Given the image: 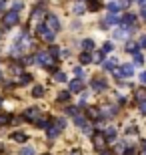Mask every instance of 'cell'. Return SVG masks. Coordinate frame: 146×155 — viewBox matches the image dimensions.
<instances>
[{
    "label": "cell",
    "mask_w": 146,
    "mask_h": 155,
    "mask_svg": "<svg viewBox=\"0 0 146 155\" xmlns=\"http://www.w3.org/2000/svg\"><path fill=\"white\" fill-rule=\"evenodd\" d=\"M124 155H136V151L134 149H126V151H124Z\"/></svg>",
    "instance_id": "ab89813d"
},
{
    "label": "cell",
    "mask_w": 146,
    "mask_h": 155,
    "mask_svg": "<svg viewBox=\"0 0 146 155\" xmlns=\"http://www.w3.org/2000/svg\"><path fill=\"white\" fill-rule=\"evenodd\" d=\"M126 51L128 52H136L138 51V45H136V42H128V45H126Z\"/></svg>",
    "instance_id": "f1b7e54d"
},
{
    "label": "cell",
    "mask_w": 146,
    "mask_h": 155,
    "mask_svg": "<svg viewBox=\"0 0 146 155\" xmlns=\"http://www.w3.org/2000/svg\"><path fill=\"white\" fill-rule=\"evenodd\" d=\"M68 97H70V93H60V95H58V101H66Z\"/></svg>",
    "instance_id": "74e56055"
},
{
    "label": "cell",
    "mask_w": 146,
    "mask_h": 155,
    "mask_svg": "<svg viewBox=\"0 0 146 155\" xmlns=\"http://www.w3.org/2000/svg\"><path fill=\"white\" fill-rule=\"evenodd\" d=\"M0 107H2V99H0Z\"/></svg>",
    "instance_id": "681fc988"
},
{
    "label": "cell",
    "mask_w": 146,
    "mask_h": 155,
    "mask_svg": "<svg viewBox=\"0 0 146 155\" xmlns=\"http://www.w3.org/2000/svg\"><path fill=\"white\" fill-rule=\"evenodd\" d=\"M18 12H12V10H8V12H4V16H2V24L4 26H14V24H18Z\"/></svg>",
    "instance_id": "277c9868"
},
{
    "label": "cell",
    "mask_w": 146,
    "mask_h": 155,
    "mask_svg": "<svg viewBox=\"0 0 146 155\" xmlns=\"http://www.w3.org/2000/svg\"><path fill=\"white\" fill-rule=\"evenodd\" d=\"M142 147H144V149H146V139H144V141H142Z\"/></svg>",
    "instance_id": "c3c4849f"
},
{
    "label": "cell",
    "mask_w": 146,
    "mask_h": 155,
    "mask_svg": "<svg viewBox=\"0 0 146 155\" xmlns=\"http://www.w3.org/2000/svg\"><path fill=\"white\" fill-rule=\"evenodd\" d=\"M46 28L52 30V32H58L60 30V22H58L56 16H46Z\"/></svg>",
    "instance_id": "5b68a950"
},
{
    "label": "cell",
    "mask_w": 146,
    "mask_h": 155,
    "mask_svg": "<svg viewBox=\"0 0 146 155\" xmlns=\"http://www.w3.org/2000/svg\"><path fill=\"white\" fill-rule=\"evenodd\" d=\"M140 16H142V20H146V8H142V12H140Z\"/></svg>",
    "instance_id": "b9f144b4"
},
{
    "label": "cell",
    "mask_w": 146,
    "mask_h": 155,
    "mask_svg": "<svg viewBox=\"0 0 146 155\" xmlns=\"http://www.w3.org/2000/svg\"><path fill=\"white\" fill-rule=\"evenodd\" d=\"M118 22H120V26H122V28L130 30V28H132V22H134V14H124Z\"/></svg>",
    "instance_id": "8992f818"
},
{
    "label": "cell",
    "mask_w": 146,
    "mask_h": 155,
    "mask_svg": "<svg viewBox=\"0 0 146 155\" xmlns=\"http://www.w3.org/2000/svg\"><path fill=\"white\" fill-rule=\"evenodd\" d=\"M50 57H54V58H60V48L58 46H50V52H48Z\"/></svg>",
    "instance_id": "cb8c5ba5"
},
{
    "label": "cell",
    "mask_w": 146,
    "mask_h": 155,
    "mask_svg": "<svg viewBox=\"0 0 146 155\" xmlns=\"http://www.w3.org/2000/svg\"><path fill=\"white\" fill-rule=\"evenodd\" d=\"M140 111H142V113H146V103H140Z\"/></svg>",
    "instance_id": "f6af8a7d"
},
{
    "label": "cell",
    "mask_w": 146,
    "mask_h": 155,
    "mask_svg": "<svg viewBox=\"0 0 146 155\" xmlns=\"http://www.w3.org/2000/svg\"><path fill=\"white\" fill-rule=\"evenodd\" d=\"M4 8H6V2H4V0H0V10H4Z\"/></svg>",
    "instance_id": "7bdbcfd3"
},
{
    "label": "cell",
    "mask_w": 146,
    "mask_h": 155,
    "mask_svg": "<svg viewBox=\"0 0 146 155\" xmlns=\"http://www.w3.org/2000/svg\"><path fill=\"white\" fill-rule=\"evenodd\" d=\"M104 143H106V139H104V135H102V133L94 137V147H96V149L102 151V149H104Z\"/></svg>",
    "instance_id": "7c38bea8"
},
{
    "label": "cell",
    "mask_w": 146,
    "mask_h": 155,
    "mask_svg": "<svg viewBox=\"0 0 146 155\" xmlns=\"http://www.w3.org/2000/svg\"><path fill=\"white\" fill-rule=\"evenodd\" d=\"M74 75H76V79H82V75H84V73H82V69H80V67H76V69H74Z\"/></svg>",
    "instance_id": "8d00e7d4"
},
{
    "label": "cell",
    "mask_w": 146,
    "mask_h": 155,
    "mask_svg": "<svg viewBox=\"0 0 146 155\" xmlns=\"http://www.w3.org/2000/svg\"><path fill=\"white\" fill-rule=\"evenodd\" d=\"M66 113H68V115H72V117H76V115H78V107H68Z\"/></svg>",
    "instance_id": "4dcf8cb0"
},
{
    "label": "cell",
    "mask_w": 146,
    "mask_h": 155,
    "mask_svg": "<svg viewBox=\"0 0 146 155\" xmlns=\"http://www.w3.org/2000/svg\"><path fill=\"white\" fill-rule=\"evenodd\" d=\"M124 151H126L124 143H116V145H114V153H116V155H124Z\"/></svg>",
    "instance_id": "7402d4cb"
},
{
    "label": "cell",
    "mask_w": 146,
    "mask_h": 155,
    "mask_svg": "<svg viewBox=\"0 0 146 155\" xmlns=\"http://www.w3.org/2000/svg\"><path fill=\"white\" fill-rule=\"evenodd\" d=\"M138 2H142V0H138Z\"/></svg>",
    "instance_id": "816d5d0a"
},
{
    "label": "cell",
    "mask_w": 146,
    "mask_h": 155,
    "mask_svg": "<svg viewBox=\"0 0 146 155\" xmlns=\"http://www.w3.org/2000/svg\"><path fill=\"white\" fill-rule=\"evenodd\" d=\"M104 69H108V71H114V61H106V63H104Z\"/></svg>",
    "instance_id": "d590c367"
},
{
    "label": "cell",
    "mask_w": 146,
    "mask_h": 155,
    "mask_svg": "<svg viewBox=\"0 0 146 155\" xmlns=\"http://www.w3.org/2000/svg\"><path fill=\"white\" fill-rule=\"evenodd\" d=\"M20 155H36V151L32 147H24V149H20Z\"/></svg>",
    "instance_id": "4316f807"
},
{
    "label": "cell",
    "mask_w": 146,
    "mask_h": 155,
    "mask_svg": "<svg viewBox=\"0 0 146 155\" xmlns=\"http://www.w3.org/2000/svg\"><path fill=\"white\" fill-rule=\"evenodd\" d=\"M144 155H146V153H144Z\"/></svg>",
    "instance_id": "11a10c76"
},
{
    "label": "cell",
    "mask_w": 146,
    "mask_h": 155,
    "mask_svg": "<svg viewBox=\"0 0 146 155\" xmlns=\"http://www.w3.org/2000/svg\"><path fill=\"white\" fill-rule=\"evenodd\" d=\"M114 22H118V18L114 16V14H110V16L106 18V24H104V26H108V24H114Z\"/></svg>",
    "instance_id": "d6a6232c"
},
{
    "label": "cell",
    "mask_w": 146,
    "mask_h": 155,
    "mask_svg": "<svg viewBox=\"0 0 146 155\" xmlns=\"http://www.w3.org/2000/svg\"><path fill=\"white\" fill-rule=\"evenodd\" d=\"M64 127H66V121H64V119H54L50 125H48V129H46V131H48V137H50V139L58 137Z\"/></svg>",
    "instance_id": "6da1fadb"
},
{
    "label": "cell",
    "mask_w": 146,
    "mask_h": 155,
    "mask_svg": "<svg viewBox=\"0 0 146 155\" xmlns=\"http://www.w3.org/2000/svg\"><path fill=\"white\" fill-rule=\"evenodd\" d=\"M140 81H142V83L146 85V73H142V75H140Z\"/></svg>",
    "instance_id": "ee69618b"
},
{
    "label": "cell",
    "mask_w": 146,
    "mask_h": 155,
    "mask_svg": "<svg viewBox=\"0 0 146 155\" xmlns=\"http://www.w3.org/2000/svg\"><path fill=\"white\" fill-rule=\"evenodd\" d=\"M22 119H26V121H36V119H38V109H36V107L26 109V111H24V115H22Z\"/></svg>",
    "instance_id": "9c48e42d"
},
{
    "label": "cell",
    "mask_w": 146,
    "mask_h": 155,
    "mask_svg": "<svg viewBox=\"0 0 146 155\" xmlns=\"http://www.w3.org/2000/svg\"><path fill=\"white\" fill-rule=\"evenodd\" d=\"M80 63H82V64H90V63H92V57H90L88 52L82 51V54H80Z\"/></svg>",
    "instance_id": "ac0fdd59"
},
{
    "label": "cell",
    "mask_w": 146,
    "mask_h": 155,
    "mask_svg": "<svg viewBox=\"0 0 146 155\" xmlns=\"http://www.w3.org/2000/svg\"><path fill=\"white\" fill-rule=\"evenodd\" d=\"M112 48H114V45H112V42H106V45L102 46V52H110Z\"/></svg>",
    "instance_id": "836d02e7"
},
{
    "label": "cell",
    "mask_w": 146,
    "mask_h": 155,
    "mask_svg": "<svg viewBox=\"0 0 146 155\" xmlns=\"http://www.w3.org/2000/svg\"><path fill=\"white\" fill-rule=\"evenodd\" d=\"M68 89H70V93H80L84 89V83H82V79H74L68 83Z\"/></svg>",
    "instance_id": "52a82bcc"
},
{
    "label": "cell",
    "mask_w": 146,
    "mask_h": 155,
    "mask_svg": "<svg viewBox=\"0 0 146 155\" xmlns=\"http://www.w3.org/2000/svg\"><path fill=\"white\" fill-rule=\"evenodd\" d=\"M36 32L40 35V38L44 40V42H50V45H52V40H54V32L46 28V24H38V26H36Z\"/></svg>",
    "instance_id": "3957f363"
},
{
    "label": "cell",
    "mask_w": 146,
    "mask_h": 155,
    "mask_svg": "<svg viewBox=\"0 0 146 155\" xmlns=\"http://www.w3.org/2000/svg\"><path fill=\"white\" fill-rule=\"evenodd\" d=\"M86 119H100V109L98 107H88L86 109Z\"/></svg>",
    "instance_id": "8fae6325"
},
{
    "label": "cell",
    "mask_w": 146,
    "mask_h": 155,
    "mask_svg": "<svg viewBox=\"0 0 146 155\" xmlns=\"http://www.w3.org/2000/svg\"><path fill=\"white\" fill-rule=\"evenodd\" d=\"M142 63H144V57L140 52H134V64H142Z\"/></svg>",
    "instance_id": "f546056e"
},
{
    "label": "cell",
    "mask_w": 146,
    "mask_h": 155,
    "mask_svg": "<svg viewBox=\"0 0 146 155\" xmlns=\"http://www.w3.org/2000/svg\"><path fill=\"white\" fill-rule=\"evenodd\" d=\"M12 139H14V141H18V143H24V141L28 139V135H26V133H22V131H16V133H12Z\"/></svg>",
    "instance_id": "4fadbf2b"
},
{
    "label": "cell",
    "mask_w": 146,
    "mask_h": 155,
    "mask_svg": "<svg viewBox=\"0 0 146 155\" xmlns=\"http://www.w3.org/2000/svg\"><path fill=\"white\" fill-rule=\"evenodd\" d=\"M140 46H146V35H144V36L140 38Z\"/></svg>",
    "instance_id": "60d3db41"
},
{
    "label": "cell",
    "mask_w": 146,
    "mask_h": 155,
    "mask_svg": "<svg viewBox=\"0 0 146 155\" xmlns=\"http://www.w3.org/2000/svg\"><path fill=\"white\" fill-rule=\"evenodd\" d=\"M92 89H94V91H104V89H106V81L100 79V77L92 79Z\"/></svg>",
    "instance_id": "30bf717a"
},
{
    "label": "cell",
    "mask_w": 146,
    "mask_h": 155,
    "mask_svg": "<svg viewBox=\"0 0 146 155\" xmlns=\"http://www.w3.org/2000/svg\"><path fill=\"white\" fill-rule=\"evenodd\" d=\"M32 97H44V89H42V87H40V85H36V87H34V89H32Z\"/></svg>",
    "instance_id": "e0dca14e"
},
{
    "label": "cell",
    "mask_w": 146,
    "mask_h": 155,
    "mask_svg": "<svg viewBox=\"0 0 146 155\" xmlns=\"http://www.w3.org/2000/svg\"><path fill=\"white\" fill-rule=\"evenodd\" d=\"M134 101L136 103H146V87H138L134 91Z\"/></svg>",
    "instance_id": "ba28073f"
},
{
    "label": "cell",
    "mask_w": 146,
    "mask_h": 155,
    "mask_svg": "<svg viewBox=\"0 0 146 155\" xmlns=\"http://www.w3.org/2000/svg\"><path fill=\"white\" fill-rule=\"evenodd\" d=\"M120 8H122L120 2H110V4H108V10H110V12H118Z\"/></svg>",
    "instance_id": "603a6c76"
},
{
    "label": "cell",
    "mask_w": 146,
    "mask_h": 155,
    "mask_svg": "<svg viewBox=\"0 0 146 155\" xmlns=\"http://www.w3.org/2000/svg\"><path fill=\"white\" fill-rule=\"evenodd\" d=\"M72 155H80V151H78V149H74V151H72Z\"/></svg>",
    "instance_id": "7dc6e473"
},
{
    "label": "cell",
    "mask_w": 146,
    "mask_h": 155,
    "mask_svg": "<svg viewBox=\"0 0 146 155\" xmlns=\"http://www.w3.org/2000/svg\"><path fill=\"white\" fill-rule=\"evenodd\" d=\"M128 36V30H118L116 32V38H126Z\"/></svg>",
    "instance_id": "e575fe53"
},
{
    "label": "cell",
    "mask_w": 146,
    "mask_h": 155,
    "mask_svg": "<svg viewBox=\"0 0 146 155\" xmlns=\"http://www.w3.org/2000/svg\"><path fill=\"white\" fill-rule=\"evenodd\" d=\"M54 81H56V83H64V81H66V75H64L62 71H54Z\"/></svg>",
    "instance_id": "ffe728a7"
},
{
    "label": "cell",
    "mask_w": 146,
    "mask_h": 155,
    "mask_svg": "<svg viewBox=\"0 0 146 155\" xmlns=\"http://www.w3.org/2000/svg\"><path fill=\"white\" fill-rule=\"evenodd\" d=\"M132 75H134V67L130 63L122 64L120 69H114V77H116V79H128V77H132Z\"/></svg>",
    "instance_id": "7a4b0ae2"
},
{
    "label": "cell",
    "mask_w": 146,
    "mask_h": 155,
    "mask_svg": "<svg viewBox=\"0 0 146 155\" xmlns=\"http://www.w3.org/2000/svg\"><path fill=\"white\" fill-rule=\"evenodd\" d=\"M4 123H8V117H6V115H0V125H4Z\"/></svg>",
    "instance_id": "f35d334b"
},
{
    "label": "cell",
    "mask_w": 146,
    "mask_h": 155,
    "mask_svg": "<svg viewBox=\"0 0 146 155\" xmlns=\"http://www.w3.org/2000/svg\"><path fill=\"white\" fill-rule=\"evenodd\" d=\"M74 121H76V125H78V127L86 129V121H88L86 117H82V115H76V117H74Z\"/></svg>",
    "instance_id": "2e32d148"
},
{
    "label": "cell",
    "mask_w": 146,
    "mask_h": 155,
    "mask_svg": "<svg viewBox=\"0 0 146 155\" xmlns=\"http://www.w3.org/2000/svg\"><path fill=\"white\" fill-rule=\"evenodd\" d=\"M128 2H130V0H128Z\"/></svg>",
    "instance_id": "db71d44e"
},
{
    "label": "cell",
    "mask_w": 146,
    "mask_h": 155,
    "mask_svg": "<svg viewBox=\"0 0 146 155\" xmlns=\"http://www.w3.org/2000/svg\"><path fill=\"white\" fill-rule=\"evenodd\" d=\"M84 8H86L84 4H76V6H74V14H82V12H84Z\"/></svg>",
    "instance_id": "1f68e13d"
},
{
    "label": "cell",
    "mask_w": 146,
    "mask_h": 155,
    "mask_svg": "<svg viewBox=\"0 0 146 155\" xmlns=\"http://www.w3.org/2000/svg\"><path fill=\"white\" fill-rule=\"evenodd\" d=\"M100 155H112V153H110V151H106V149H102V151H100Z\"/></svg>",
    "instance_id": "bcb514c9"
},
{
    "label": "cell",
    "mask_w": 146,
    "mask_h": 155,
    "mask_svg": "<svg viewBox=\"0 0 146 155\" xmlns=\"http://www.w3.org/2000/svg\"><path fill=\"white\" fill-rule=\"evenodd\" d=\"M90 10H100V0H88V4H86Z\"/></svg>",
    "instance_id": "d6986e66"
},
{
    "label": "cell",
    "mask_w": 146,
    "mask_h": 155,
    "mask_svg": "<svg viewBox=\"0 0 146 155\" xmlns=\"http://www.w3.org/2000/svg\"><path fill=\"white\" fill-rule=\"evenodd\" d=\"M82 48H84V52L92 51V48H94V42H92V40H90V38H86L84 42H82Z\"/></svg>",
    "instance_id": "44dd1931"
},
{
    "label": "cell",
    "mask_w": 146,
    "mask_h": 155,
    "mask_svg": "<svg viewBox=\"0 0 146 155\" xmlns=\"http://www.w3.org/2000/svg\"><path fill=\"white\" fill-rule=\"evenodd\" d=\"M42 155H50V153H42Z\"/></svg>",
    "instance_id": "f907efd6"
},
{
    "label": "cell",
    "mask_w": 146,
    "mask_h": 155,
    "mask_svg": "<svg viewBox=\"0 0 146 155\" xmlns=\"http://www.w3.org/2000/svg\"><path fill=\"white\" fill-rule=\"evenodd\" d=\"M104 139H106V141H114V139H116V129H114V127H108L106 133H104Z\"/></svg>",
    "instance_id": "5bb4252c"
},
{
    "label": "cell",
    "mask_w": 146,
    "mask_h": 155,
    "mask_svg": "<svg viewBox=\"0 0 146 155\" xmlns=\"http://www.w3.org/2000/svg\"><path fill=\"white\" fill-rule=\"evenodd\" d=\"M30 81H32V77H30L28 73H22V75L18 77V83H20V85H28Z\"/></svg>",
    "instance_id": "9a60e30c"
},
{
    "label": "cell",
    "mask_w": 146,
    "mask_h": 155,
    "mask_svg": "<svg viewBox=\"0 0 146 155\" xmlns=\"http://www.w3.org/2000/svg\"><path fill=\"white\" fill-rule=\"evenodd\" d=\"M40 18H42V10H34L32 12V22H38Z\"/></svg>",
    "instance_id": "83f0119b"
},
{
    "label": "cell",
    "mask_w": 146,
    "mask_h": 155,
    "mask_svg": "<svg viewBox=\"0 0 146 155\" xmlns=\"http://www.w3.org/2000/svg\"><path fill=\"white\" fill-rule=\"evenodd\" d=\"M22 2H18V0H16V2H12V12H20V10H22Z\"/></svg>",
    "instance_id": "484cf974"
},
{
    "label": "cell",
    "mask_w": 146,
    "mask_h": 155,
    "mask_svg": "<svg viewBox=\"0 0 146 155\" xmlns=\"http://www.w3.org/2000/svg\"><path fill=\"white\" fill-rule=\"evenodd\" d=\"M36 125L40 127V129H48V125H50V119H38V123Z\"/></svg>",
    "instance_id": "d4e9b609"
},
{
    "label": "cell",
    "mask_w": 146,
    "mask_h": 155,
    "mask_svg": "<svg viewBox=\"0 0 146 155\" xmlns=\"http://www.w3.org/2000/svg\"><path fill=\"white\" fill-rule=\"evenodd\" d=\"M0 77H2V75H0Z\"/></svg>",
    "instance_id": "f5cc1de1"
}]
</instances>
